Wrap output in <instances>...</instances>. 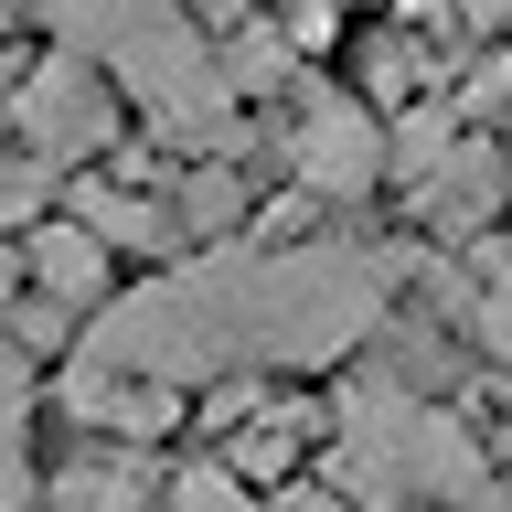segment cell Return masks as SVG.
Returning <instances> with one entry per match:
<instances>
[{"instance_id":"1","label":"cell","mask_w":512,"mask_h":512,"mask_svg":"<svg viewBox=\"0 0 512 512\" xmlns=\"http://www.w3.org/2000/svg\"><path fill=\"white\" fill-rule=\"evenodd\" d=\"M96 363L118 374H150V384H214V374H246L256 363V256L246 246H203L182 267H160L150 288H128L96 310Z\"/></svg>"},{"instance_id":"9","label":"cell","mask_w":512,"mask_h":512,"mask_svg":"<svg viewBox=\"0 0 512 512\" xmlns=\"http://www.w3.org/2000/svg\"><path fill=\"white\" fill-rule=\"evenodd\" d=\"M43 502H54V512H160L171 491L150 480L139 448H107V438H96V448H75V459L43 480Z\"/></svg>"},{"instance_id":"5","label":"cell","mask_w":512,"mask_h":512,"mask_svg":"<svg viewBox=\"0 0 512 512\" xmlns=\"http://www.w3.org/2000/svg\"><path fill=\"white\" fill-rule=\"evenodd\" d=\"M11 128H22L32 160H64V171H75V160H96V150H107V128H118L107 64L75 54V43H64V54H43L22 86H11Z\"/></svg>"},{"instance_id":"7","label":"cell","mask_w":512,"mask_h":512,"mask_svg":"<svg viewBox=\"0 0 512 512\" xmlns=\"http://www.w3.org/2000/svg\"><path fill=\"white\" fill-rule=\"evenodd\" d=\"M107 235H96L86 214H64V224H32L22 235V278L32 299H54V310H107Z\"/></svg>"},{"instance_id":"12","label":"cell","mask_w":512,"mask_h":512,"mask_svg":"<svg viewBox=\"0 0 512 512\" xmlns=\"http://www.w3.org/2000/svg\"><path fill=\"white\" fill-rule=\"evenodd\" d=\"M470 331L491 352V374H512V246L480 235V288H470Z\"/></svg>"},{"instance_id":"2","label":"cell","mask_w":512,"mask_h":512,"mask_svg":"<svg viewBox=\"0 0 512 512\" xmlns=\"http://www.w3.org/2000/svg\"><path fill=\"white\" fill-rule=\"evenodd\" d=\"M331 480L363 512H438V502L491 512V438L427 406L406 374H352L342 427H331Z\"/></svg>"},{"instance_id":"4","label":"cell","mask_w":512,"mask_h":512,"mask_svg":"<svg viewBox=\"0 0 512 512\" xmlns=\"http://www.w3.org/2000/svg\"><path fill=\"white\" fill-rule=\"evenodd\" d=\"M384 310H395V278L363 246H278V256H256V363H288V374L352 363L384 331Z\"/></svg>"},{"instance_id":"11","label":"cell","mask_w":512,"mask_h":512,"mask_svg":"<svg viewBox=\"0 0 512 512\" xmlns=\"http://www.w3.org/2000/svg\"><path fill=\"white\" fill-rule=\"evenodd\" d=\"M22 491H32V363L0 331V512H22Z\"/></svg>"},{"instance_id":"3","label":"cell","mask_w":512,"mask_h":512,"mask_svg":"<svg viewBox=\"0 0 512 512\" xmlns=\"http://www.w3.org/2000/svg\"><path fill=\"white\" fill-rule=\"evenodd\" d=\"M54 11V32L75 43V54L118 64V86L150 107V128L171 139V150H235V64L203 43V32L171 11V0H43Z\"/></svg>"},{"instance_id":"6","label":"cell","mask_w":512,"mask_h":512,"mask_svg":"<svg viewBox=\"0 0 512 512\" xmlns=\"http://www.w3.org/2000/svg\"><path fill=\"white\" fill-rule=\"evenodd\" d=\"M288 171H299V192H320V203H363V192L395 171V139H384L352 96H320V107H299V128H288Z\"/></svg>"},{"instance_id":"15","label":"cell","mask_w":512,"mask_h":512,"mask_svg":"<svg viewBox=\"0 0 512 512\" xmlns=\"http://www.w3.org/2000/svg\"><path fill=\"white\" fill-rule=\"evenodd\" d=\"M470 22H480V32H491V22H512V0H470Z\"/></svg>"},{"instance_id":"8","label":"cell","mask_w":512,"mask_h":512,"mask_svg":"<svg viewBox=\"0 0 512 512\" xmlns=\"http://www.w3.org/2000/svg\"><path fill=\"white\" fill-rule=\"evenodd\" d=\"M491 203H502V150H491V139H459V150L406 192V214L427 224V235H480Z\"/></svg>"},{"instance_id":"10","label":"cell","mask_w":512,"mask_h":512,"mask_svg":"<svg viewBox=\"0 0 512 512\" xmlns=\"http://www.w3.org/2000/svg\"><path fill=\"white\" fill-rule=\"evenodd\" d=\"M75 214H86L118 256H203L171 192H118V182H86V192H75Z\"/></svg>"},{"instance_id":"14","label":"cell","mask_w":512,"mask_h":512,"mask_svg":"<svg viewBox=\"0 0 512 512\" xmlns=\"http://www.w3.org/2000/svg\"><path fill=\"white\" fill-rule=\"evenodd\" d=\"M32 224H43V214H32V182L0 171V235H32Z\"/></svg>"},{"instance_id":"13","label":"cell","mask_w":512,"mask_h":512,"mask_svg":"<svg viewBox=\"0 0 512 512\" xmlns=\"http://www.w3.org/2000/svg\"><path fill=\"white\" fill-rule=\"evenodd\" d=\"M160 512H278V502H267L256 480H235L224 459H203V470H182V480H171V502H160Z\"/></svg>"}]
</instances>
